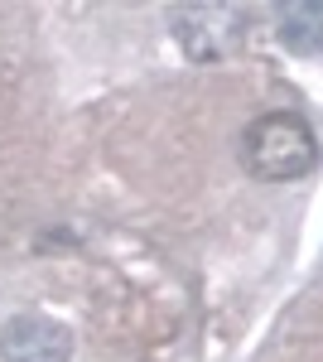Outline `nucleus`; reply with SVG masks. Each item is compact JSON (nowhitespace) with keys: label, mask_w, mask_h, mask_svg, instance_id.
<instances>
[{"label":"nucleus","mask_w":323,"mask_h":362,"mask_svg":"<svg viewBox=\"0 0 323 362\" xmlns=\"http://www.w3.org/2000/svg\"><path fill=\"white\" fill-rule=\"evenodd\" d=\"M242 165L261 184H285L319 165V140L309 121L295 112H266L246 126L242 136Z\"/></svg>","instance_id":"f257e3e1"},{"label":"nucleus","mask_w":323,"mask_h":362,"mask_svg":"<svg viewBox=\"0 0 323 362\" xmlns=\"http://www.w3.org/2000/svg\"><path fill=\"white\" fill-rule=\"evenodd\" d=\"M0 362H73V334L49 314H20L0 329Z\"/></svg>","instance_id":"f03ea898"},{"label":"nucleus","mask_w":323,"mask_h":362,"mask_svg":"<svg viewBox=\"0 0 323 362\" xmlns=\"http://www.w3.org/2000/svg\"><path fill=\"white\" fill-rule=\"evenodd\" d=\"M280 44L304 58L323 54V5L319 0H295L280 10Z\"/></svg>","instance_id":"7ed1b4c3"}]
</instances>
